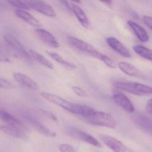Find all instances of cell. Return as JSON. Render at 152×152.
Segmentation results:
<instances>
[{"instance_id": "cell-1", "label": "cell", "mask_w": 152, "mask_h": 152, "mask_svg": "<svg viewBox=\"0 0 152 152\" xmlns=\"http://www.w3.org/2000/svg\"><path fill=\"white\" fill-rule=\"evenodd\" d=\"M116 88L137 96L152 95V87L140 83L129 81H118L113 83Z\"/></svg>"}, {"instance_id": "cell-2", "label": "cell", "mask_w": 152, "mask_h": 152, "mask_svg": "<svg viewBox=\"0 0 152 152\" xmlns=\"http://www.w3.org/2000/svg\"><path fill=\"white\" fill-rule=\"evenodd\" d=\"M69 44L74 49L94 58L101 60L104 54L100 52L97 49L90 44L73 37H69L67 38Z\"/></svg>"}, {"instance_id": "cell-3", "label": "cell", "mask_w": 152, "mask_h": 152, "mask_svg": "<svg viewBox=\"0 0 152 152\" xmlns=\"http://www.w3.org/2000/svg\"><path fill=\"white\" fill-rule=\"evenodd\" d=\"M83 119L92 125L111 129L116 127V122L114 118L109 114L102 112L95 111L93 114Z\"/></svg>"}, {"instance_id": "cell-4", "label": "cell", "mask_w": 152, "mask_h": 152, "mask_svg": "<svg viewBox=\"0 0 152 152\" xmlns=\"http://www.w3.org/2000/svg\"><path fill=\"white\" fill-rule=\"evenodd\" d=\"M67 134L70 137L84 141L93 146L102 148L101 144L91 135L73 126H67L65 128Z\"/></svg>"}, {"instance_id": "cell-5", "label": "cell", "mask_w": 152, "mask_h": 152, "mask_svg": "<svg viewBox=\"0 0 152 152\" xmlns=\"http://www.w3.org/2000/svg\"><path fill=\"white\" fill-rule=\"evenodd\" d=\"M41 95L45 100L58 105L68 111L75 114L77 113V104L72 103L58 96L50 93L43 92L41 94Z\"/></svg>"}, {"instance_id": "cell-6", "label": "cell", "mask_w": 152, "mask_h": 152, "mask_svg": "<svg viewBox=\"0 0 152 152\" xmlns=\"http://www.w3.org/2000/svg\"><path fill=\"white\" fill-rule=\"evenodd\" d=\"M100 140L114 152H135L116 138L104 134L98 135Z\"/></svg>"}, {"instance_id": "cell-7", "label": "cell", "mask_w": 152, "mask_h": 152, "mask_svg": "<svg viewBox=\"0 0 152 152\" xmlns=\"http://www.w3.org/2000/svg\"><path fill=\"white\" fill-rule=\"evenodd\" d=\"M21 115L23 118L36 131L40 134L49 137H54L56 136V134L54 132L51 131L49 129L44 126L37 119L31 114L27 113L22 112Z\"/></svg>"}, {"instance_id": "cell-8", "label": "cell", "mask_w": 152, "mask_h": 152, "mask_svg": "<svg viewBox=\"0 0 152 152\" xmlns=\"http://www.w3.org/2000/svg\"><path fill=\"white\" fill-rule=\"evenodd\" d=\"M0 120L8 124V126L17 129L24 133L29 132V129L20 121L4 110H0Z\"/></svg>"}, {"instance_id": "cell-9", "label": "cell", "mask_w": 152, "mask_h": 152, "mask_svg": "<svg viewBox=\"0 0 152 152\" xmlns=\"http://www.w3.org/2000/svg\"><path fill=\"white\" fill-rule=\"evenodd\" d=\"M29 8L44 15L50 17H54L56 13L52 7L43 0H30L28 2Z\"/></svg>"}, {"instance_id": "cell-10", "label": "cell", "mask_w": 152, "mask_h": 152, "mask_svg": "<svg viewBox=\"0 0 152 152\" xmlns=\"http://www.w3.org/2000/svg\"><path fill=\"white\" fill-rule=\"evenodd\" d=\"M113 99L117 104L123 110L129 113L134 111V108L130 100L124 94L118 90H114Z\"/></svg>"}, {"instance_id": "cell-11", "label": "cell", "mask_w": 152, "mask_h": 152, "mask_svg": "<svg viewBox=\"0 0 152 152\" xmlns=\"http://www.w3.org/2000/svg\"><path fill=\"white\" fill-rule=\"evenodd\" d=\"M133 121L138 127L152 134V118L143 113L133 115Z\"/></svg>"}, {"instance_id": "cell-12", "label": "cell", "mask_w": 152, "mask_h": 152, "mask_svg": "<svg viewBox=\"0 0 152 152\" xmlns=\"http://www.w3.org/2000/svg\"><path fill=\"white\" fill-rule=\"evenodd\" d=\"M35 32L38 38L48 46L54 48L59 47V44L58 40L50 32L41 28L36 29Z\"/></svg>"}, {"instance_id": "cell-13", "label": "cell", "mask_w": 152, "mask_h": 152, "mask_svg": "<svg viewBox=\"0 0 152 152\" xmlns=\"http://www.w3.org/2000/svg\"><path fill=\"white\" fill-rule=\"evenodd\" d=\"M13 77L17 82L25 87L33 90H37L39 89V86L36 82L26 75L20 73H15Z\"/></svg>"}, {"instance_id": "cell-14", "label": "cell", "mask_w": 152, "mask_h": 152, "mask_svg": "<svg viewBox=\"0 0 152 152\" xmlns=\"http://www.w3.org/2000/svg\"><path fill=\"white\" fill-rule=\"evenodd\" d=\"M0 131L17 139L23 141H27L28 139L26 133L8 125H0Z\"/></svg>"}, {"instance_id": "cell-15", "label": "cell", "mask_w": 152, "mask_h": 152, "mask_svg": "<svg viewBox=\"0 0 152 152\" xmlns=\"http://www.w3.org/2000/svg\"><path fill=\"white\" fill-rule=\"evenodd\" d=\"M106 42L110 47L123 57L128 58L131 57V54L128 50L116 38L109 37L106 40Z\"/></svg>"}, {"instance_id": "cell-16", "label": "cell", "mask_w": 152, "mask_h": 152, "mask_svg": "<svg viewBox=\"0 0 152 152\" xmlns=\"http://www.w3.org/2000/svg\"><path fill=\"white\" fill-rule=\"evenodd\" d=\"M4 42L15 51V55L22 53L26 50L19 41L16 37L9 34H6L3 37Z\"/></svg>"}, {"instance_id": "cell-17", "label": "cell", "mask_w": 152, "mask_h": 152, "mask_svg": "<svg viewBox=\"0 0 152 152\" xmlns=\"http://www.w3.org/2000/svg\"><path fill=\"white\" fill-rule=\"evenodd\" d=\"M15 14L17 17L33 26L39 28L42 26L40 22L34 16L23 10H16Z\"/></svg>"}, {"instance_id": "cell-18", "label": "cell", "mask_w": 152, "mask_h": 152, "mask_svg": "<svg viewBox=\"0 0 152 152\" xmlns=\"http://www.w3.org/2000/svg\"><path fill=\"white\" fill-rule=\"evenodd\" d=\"M118 67L123 73L128 75L143 79L144 75H142V72L129 63L125 62H120Z\"/></svg>"}, {"instance_id": "cell-19", "label": "cell", "mask_w": 152, "mask_h": 152, "mask_svg": "<svg viewBox=\"0 0 152 152\" xmlns=\"http://www.w3.org/2000/svg\"><path fill=\"white\" fill-rule=\"evenodd\" d=\"M127 23L141 42H148L149 39V35L145 29L132 20H128Z\"/></svg>"}, {"instance_id": "cell-20", "label": "cell", "mask_w": 152, "mask_h": 152, "mask_svg": "<svg viewBox=\"0 0 152 152\" xmlns=\"http://www.w3.org/2000/svg\"><path fill=\"white\" fill-rule=\"evenodd\" d=\"M71 7L72 11L75 13L81 25L86 28H89L90 22L84 11L75 4H71Z\"/></svg>"}, {"instance_id": "cell-21", "label": "cell", "mask_w": 152, "mask_h": 152, "mask_svg": "<svg viewBox=\"0 0 152 152\" xmlns=\"http://www.w3.org/2000/svg\"><path fill=\"white\" fill-rule=\"evenodd\" d=\"M46 53L53 60L57 61L58 63H59L61 65L67 69H74L77 68L75 64L65 60L61 56L56 53L51 52L48 51H46Z\"/></svg>"}, {"instance_id": "cell-22", "label": "cell", "mask_w": 152, "mask_h": 152, "mask_svg": "<svg viewBox=\"0 0 152 152\" xmlns=\"http://www.w3.org/2000/svg\"><path fill=\"white\" fill-rule=\"evenodd\" d=\"M28 53L31 58H34L35 60L36 61L41 65L50 69H53V64L40 53L33 50H29Z\"/></svg>"}, {"instance_id": "cell-23", "label": "cell", "mask_w": 152, "mask_h": 152, "mask_svg": "<svg viewBox=\"0 0 152 152\" xmlns=\"http://www.w3.org/2000/svg\"><path fill=\"white\" fill-rule=\"evenodd\" d=\"M136 53L146 59L152 61V50L140 45H136L133 47Z\"/></svg>"}, {"instance_id": "cell-24", "label": "cell", "mask_w": 152, "mask_h": 152, "mask_svg": "<svg viewBox=\"0 0 152 152\" xmlns=\"http://www.w3.org/2000/svg\"><path fill=\"white\" fill-rule=\"evenodd\" d=\"M8 2L13 7L21 10H29L30 9L27 4L21 0H7Z\"/></svg>"}, {"instance_id": "cell-25", "label": "cell", "mask_w": 152, "mask_h": 152, "mask_svg": "<svg viewBox=\"0 0 152 152\" xmlns=\"http://www.w3.org/2000/svg\"><path fill=\"white\" fill-rule=\"evenodd\" d=\"M101 61H103L106 66L111 68L114 69L117 67V65L115 62L105 54H104Z\"/></svg>"}, {"instance_id": "cell-26", "label": "cell", "mask_w": 152, "mask_h": 152, "mask_svg": "<svg viewBox=\"0 0 152 152\" xmlns=\"http://www.w3.org/2000/svg\"><path fill=\"white\" fill-rule=\"evenodd\" d=\"M14 85L7 80L0 77V88L11 89L14 88Z\"/></svg>"}, {"instance_id": "cell-27", "label": "cell", "mask_w": 152, "mask_h": 152, "mask_svg": "<svg viewBox=\"0 0 152 152\" xmlns=\"http://www.w3.org/2000/svg\"><path fill=\"white\" fill-rule=\"evenodd\" d=\"M58 148L61 152H76L74 147L70 145L63 144L60 145Z\"/></svg>"}, {"instance_id": "cell-28", "label": "cell", "mask_w": 152, "mask_h": 152, "mask_svg": "<svg viewBox=\"0 0 152 152\" xmlns=\"http://www.w3.org/2000/svg\"><path fill=\"white\" fill-rule=\"evenodd\" d=\"M73 91L77 95L81 97H85L86 96V93L83 89L79 87L73 86L72 87Z\"/></svg>"}, {"instance_id": "cell-29", "label": "cell", "mask_w": 152, "mask_h": 152, "mask_svg": "<svg viewBox=\"0 0 152 152\" xmlns=\"http://www.w3.org/2000/svg\"><path fill=\"white\" fill-rule=\"evenodd\" d=\"M42 112L47 117V118H49L50 119L52 120L53 121H57L58 120L57 117L52 113L50 112L49 111L45 110H41Z\"/></svg>"}, {"instance_id": "cell-30", "label": "cell", "mask_w": 152, "mask_h": 152, "mask_svg": "<svg viewBox=\"0 0 152 152\" xmlns=\"http://www.w3.org/2000/svg\"><path fill=\"white\" fill-rule=\"evenodd\" d=\"M143 20L145 25L152 30V17L144 16L143 17Z\"/></svg>"}, {"instance_id": "cell-31", "label": "cell", "mask_w": 152, "mask_h": 152, "mask_svg": "<svg viewBox=\"0 0 152 152\" xmlns=\"http://www.w3.org/2000/svg\"><path fill=\"white\" fill-rule=\"evenodd\" d=\"M60 1L68 10H69V11L71 12V11H72L71 6L69 5V4L68 3L66 0H60Z\"/></svg>"}, {"instance_id": "cell-32", "label": "cell", "mask_w": 152, "mask_h": 152, "mask_svg": "<svg viewBox=\"0 0 152 152\" xmlns=\"http://www.w3.org/2000/svg\"><path fill=\"white\" fill-rule=\"evenodd\" d=\"M0 61L9 62L10 61V60L5 55H4L2 53L0 52Z\"/></svg>"}, {"instance_id": "cell-33", "label": "cell", "mask_w": 152, "mask_h": 152, "mask_svg": "<svg viewBox=\"0 0 152 152\" xmlns=\"http://www.w3.org/2000/svg\"><path fill=\"white\" fill-rule=\"evenodd\" d=\"M99 1L105 4L108 6H111L112 5V0H99Z\"/></svg>"}, {"instance_id": "cell-34", "label": "cell", "mask_w": 152, "mask_h": 152, "mask_svg": "<svg viewBox=\"0 0 152 152\" xmlns=\"http://www.w3.org/2000/svg\"><path fill=\"white\" fill-rule=\"evenodd\" d=\"M143 79H147L152 81V72L149 73L147 75H144Z\"/></svg>"}, {"instance_id": "cell-35", "label": "cell", "mask_w": 152, "mask_h": 152, "mask_svg": "<svg viewBox=\"0 0 152 152\" xmlns=\"http://www.w3.org/2000/svg\"><path fill=\"white\" fill-rule=\"evenodd\" d=\"M146 110H147L148 112L150 114L152 115V106H150V105H149L147 104V106H146Z\"/></svg>"}, {"instance_id": "cell-36", "label": "cell", "mask_w": 152, "mask_h": 152, "mask_svg": "<svg viewBox=\"0 0 152 152\" xmlns=\"http://www.w3.org/2000/svg\"><path fill=\"white\" fill-rule=\"evenodd\" d=\"M148 105L152 106V98L148 101Z\"/></svg>"}, {"instance_id": "cell-37", "label": "cell", "mask_w": 152, "mask_h": 152, "mask_svg": "<svg viewBox=\"0 0 152 152\" xmlns=\"http://www.w3.org/2000/svg\"><path fill=\"white\" fill-rule=\"evenodd\" d=\"M71 1H74L75 2L77 3L80 4L81 2L80 0H71Z\"/></svg>"}]
</instances>
